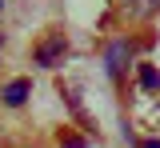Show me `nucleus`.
Segmentation results:
<instances>
[{"instance_id": "nucleus-1", "label": "nucleus", "mask_w": 160, "mask_h": 148, "mask_svg": "<svg viewBox=\"0 0 160 148\" xmlns=\"http://www.w3.org/2000/svg\"><path fill=\"white\" fill-rule=\"evenodd\" d=\"M64 56H68V40H64L60 32L36 44V64L40 68H56V64H64Z\"/></svg>"}, {"instance_id": "nucleus-2", "label": "nucleus", "mask_w": 160, "mask_h": 148, "mask_svg": "<svg viewBox=\"0 0 160 148\" xmlns=\"http://www.w3.org/2000/svg\"><path fill=\"white\" fill-rule=\"evenodd\" d=\"M132 60V44L128 40H112L108 44V52H104V68H108V76H120L124 68Z\"/></svg>"}, {"instance_id": "nucleus-3", "label": "nucleus", "mask_w": 160, "mask_h": 148, "mask_svg": "<svg viewBox=\"0 0 160 148\" xmlns=\"http://www.w3.org/2000/svg\"><path fill=\"white\" fill-rule=\"evenodd\" d=\"M28 88H32L28 80H12V84H4V92H0V96H4V104H12V108H16V104H24Z\"/></svg>"}, {"instance_id": "nucleus-4", "label": "nucleus", "mask_w": 160, "mask_h": 148, "mask_svg": "<svg viewBox=\"0 0 160 148\" xmlns=\"http://www.w3.org/2000/svg\"><path fill=\"white\" fill-rule=\"evenodd\" d=\"M140 88H148V92H160V72L152 64H140Z\"/></svg>"}, {"instance_id": "nucleus-5", "label": "nucleus", "mask_w": 160, "mask_h": 148, "mask_svg": "<svg viewBox=\"0 0 160 148\" xmlns=\"http://www.w3.org/2000/svg\"><path fill=\"white\" fill-rule=\"evenodd\" d=\"M128 12L132 16H152V12H160V0H128Z\"/></svg>"}, {"instance_id": "nucleus-6", "label": "nucleus", "mask_w": 160, "mask_h": 148, "mask_svg": "<svg viewBox=\"0 0 160 148\" xmlns=\"http://www.w3.org/2000/svg\"><path fill=\"white\" fill-rule=\"evenodd\" d=\"M60 148H84L80 136H60Z\"/></svg>"}, {"instance_id": "nucleus-7", "label": "nucleus", "mask_w": 160, "mask_h": 148, "mask_svg": "<svg viewBox=\"0 0 160 148\" xmlns=\"http://www.w3.org/2000/svg\"><path fill=\"white\" fill-rule=\"evenodd\" d=\"M140 148H160V140H144V144H140Z\"/></svg>"}]
</instances>
